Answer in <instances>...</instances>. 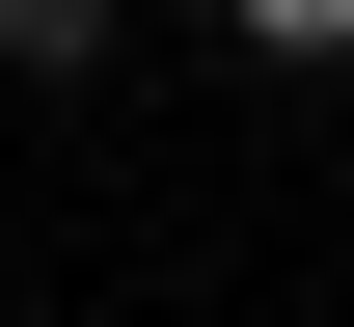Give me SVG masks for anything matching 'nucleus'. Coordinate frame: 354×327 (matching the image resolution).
<instances>
[{
  "label": "nucleus",
  "instance_id": "obj_1",
  "mask_svg": "<svg viewBox=\"0 0 354 327\" xmlns=\"http://www.w3.org/2000/svg\"><path fill=\"white\" fill-rule=\"evenodd\" d=\"M0 82H109V0H0Z\"/></svg>",
  "mask_w": 354,
  "mask_h": 327
},
{
  "label": "nucleus",
  "instance_id": "obj_2",
  "mask_svg": "<svg viewBox=\"0 0 354 327\" xmlns=\"http://www.w3.org/2000/svg\"><path fill=\"white\" fill-rule=\"evenodd\" d=\"M218 28H245V55H354V0H218Z\"/></svg>",
  "mask_w": 354,
  "mask_h": 327
}]
</instances>
